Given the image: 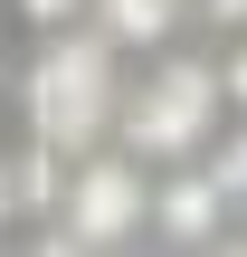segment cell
Wrapping results in <instances>:
<instances>
[{"mask_svg":"<svg viewBox=\"0 0 247 257\" xmlns=\"http://www.w3.org/2000/svg\"><path fill=\"white\" fill-rule=\"evenodd\" d=\"M124 76L133 57L95 29V19H67V29H38L19 48V134H38L48 153H95L114 143L124 124Z\"/></svg>","mask_w":247,"mask_h":257,"instance_id":"cell-1","label":"cell"},{"mask_svg":"<svg viewBox=\"0 0 247 257\" xmlns=\"http://www.w3.org/2000/svg\"><path fill=\"white\" fill-rule=\"evenodd\" d=\"M219 124H228V86H219L209 38H181V48L133 57L114 143H133L143 162H190V153H209V134H219Z\"/></svg>","mask_w":247,"mask_h":257,"instance_id":"cell-2","label":"cell"},{"mask_svg":"<svg viewBox=\"0 0 247 257\" xmlns=\"http://www.w3.org/2000/svg\"><path fill=\"white\" fill-rule=\"evenodd\" d=\"M143 219H152V162L133 143H95V153H67L38 248H143Z\"/></svg>","mask_w":247,"mask_h":257,"instance_id":"cell-3","label":"cell"},{"mask_svg":"<svg viewBox=\"0 0 247 257\" xmlns=\"http://www.w3.org/2000/svg\"><path fill=\"white\" fill-rule=\"evenodd\" d=\"M143 248H238V200L209 181V162H152V219Z\"/></svg>","mask_w":247,"mask_h":257,"instance_id":"cell-4","label":"cell"},{"mask_svg":"<svg viewBox=\"0 0 247 257\" xmlns=\"http://www.w3.org/2000/svg\"><path fill=\"white\" fill-rule=\"evenodd\" d=\"M124 57H152V48H181V38H200L190 29V0H95L86 10Z\"/></svg>","mask_w":247,"mask_h":257,"instance_id":"cell-5","label":"cell"},{"mask_svg":"<svg viewBox=\"0 0 247 257\" xmlns=\"http://www.w3.org/2000/svg\"><path fill=\"white\" fill-rule=\"evenodd\" d=\"M209 57H219V86H228V114H247V29H238V38H209Z\"/></svg>","mask_w":247,"mask_h":257,"instance_id":"cell-6","label":"cell"},{"mask_svg":"<svg viewBox=\"0 0 247 257\" xmlns=\"http://www.w3.org/2000/svg\"><path fill=\"white\" fill-rule=\"evenodd\" d=\"M86 10H95V0H10V19H19L29 38H38V29H67V19H86Z\"/></svg>","mask_w":247,"mask_h":257,"instance_id":"cell-7","label":"cell"},{"mask_svg":"<svg viewBox=\"0 0 247 257\" xmlns=\"http://www.w3.org/2000/svg\"><path fill=\"white\" fill-rule=\"evenodd\" d=\"M190 29H200V38H238L247 29V0H190Z\"/></svg>","mask_w":247,"mask_h":257,"instance_id":"cell-8","label":"cell"},{"mask_svg":"<svg viewBox=\"0 0 247 257\" xmlns=\"http://www.w3.org/2000/svg\"><path fill=\"white\" fill-rule=\"evenodd\" d=\"M10 114H19V48L0 38V124H10Z\"/></svg>","mask_w":247,"mask_h":257,"instance_id":"cell-9","label":"cell"},{"mask_svg":"<svg viewBox=\"0 0 247 257\" xmlns=\"http://www.w3.org/2000/svg\"><path fill=\"white\" fill-rule=\"evenodd\" d=\"M238 248H247V219H238Z\"/></svg>","mask_w":247,"mask_h":257,"instance_id":"cell-10","label":"cell"},{"mask_svg":"<svg viewBox=\"0 0 247 257\" xmlns=\"http://www.w3.org/2000/svg\"><path fill=\"white\" fill-rule=\"evenodd\" d=\"M0 19H10V0H0Z\"/></svg>","mask_w":247,"mask_h":257,"instance_id":"cell-11","label":"cell"}]
</instances>
